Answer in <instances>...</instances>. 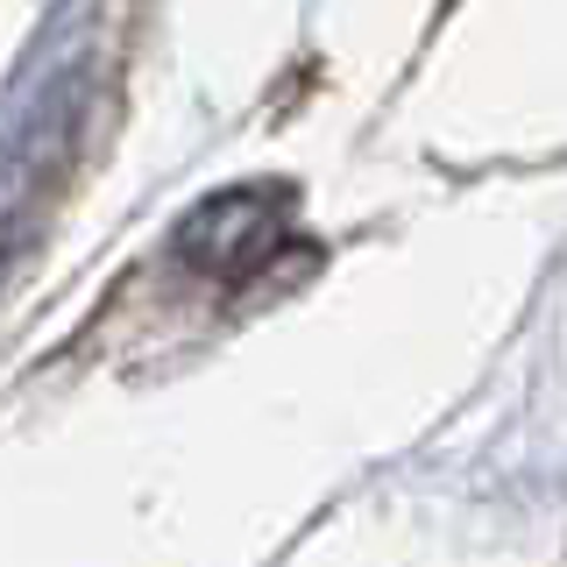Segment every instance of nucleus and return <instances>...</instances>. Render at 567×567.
I'll list each match as a JSON object with an SVG mask.
<instances>
[{
  "label": "nucleus",
  "instance_id": "1",
  "mask_svg": "<svg viewBox=\"0 0 567 567\" xmlns=\"http://www.w3.org/2000/svg\"><path fill=\"white\" fill-rule=\"evenodd\" d=\"M270 241H277V206L262 199V192H227V199H213V206H199L185 220L177 256L199 262L206 277L241 284L262 256H270Z\"/></svg>",
  "mask_w": 567,
  "mask_h": 567
}]
</instances>
